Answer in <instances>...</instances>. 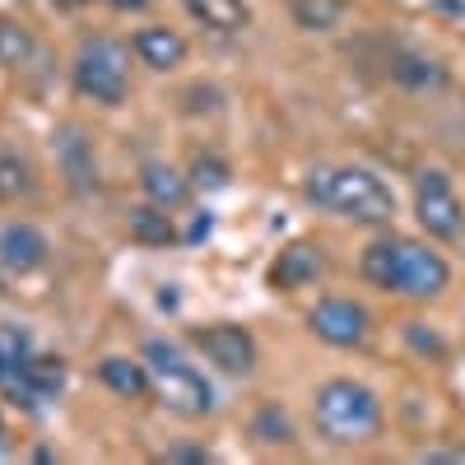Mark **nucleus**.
<instances>
[{"mask_svg":"<svg viewBox=\"0 0 465 465\" xmlns=\"http://www.w3.org/2000/svg\"><path fill=\"white\" fill-rule=\"evenodd\" d=\"M322 275H326V252H322V242H307V238L289 242L275 256V265H270V284L284 289V293H298L307 284H317Z\"/></svg>","mask_w":465,"mask_h":465,"instance_id":"9d476101","label":"nucleus"},{"mask_svg":"<svg viewBox=\"0 0 465 465\" xmlns=\"http://www.w3.org/2000/svg\"><path fill=\"white\" fill-rule=\"evenodd\" d=\"M163 460H191V465H205V460H210V451H201V447H173V451H163Z\"/></svg>","mask_w":465,"mask_h":465,"instance_id":"a878e982","label":"nucleus"},{"mask_svg":"<svg viewBox=\"0 0 465 465\" xmlns=\"http://www.w3.org/2000/svg\"><path fill=\"white\" fill-rule=\"evenodd\" d=\"M391 80L410 94H438V89H447V65L423 56V52H396L391 56Z\"/></svg>","mask_w":465,"mask_h":465,"instance_id":"2eb2a0df","label":"nucleus"},{"mask_svg":"<svg viewBox=\"0 0 465 465\" xmlns=\"http://www.w3.org/2000/svg\"><path fill=\"white\" fill-rule=\"evenodd\" d=\"M37 52V37L24 19H0V65L5 70H24Z\"/></svg>","mask_w":465,"mask_h":465,"instance_id":"412c9836","label":"nucleus"},{"mask_svg":"<svg viewBox=\"0 0 465 465\" xmlns=\"http://www.w3.org/2000/svg\"><path fill=\"white\" fill-rule=\"evenodd\" d=\"M52 5H56V10H84L89 0H52Z\"/></svg>","mask_w":465,"mask_h":465,"instance_id":"c85d7f7f","label":"nucleus"},{"mask_svg":"<svg viewBox=\"0 0 465 465\" xmlns=\"http://www.w3.org/2000/svg\"><path fill=\"white\" fill-rule=\"evenodd\" d=\"M396 261H401V238H377V242L363 247L359 270H363L368 284H377L381 293H391L396 289Z\"/></svg>","mask_w":465,"mask_h":465,"instance_id":"aec40b11","label":"nucleus"},{"mask_svg":"<svg viewBox=\"0 0 465 465\" xmlns=\"http://www.w3.org/2000/svg\"><path fill=\"white\" fill-rule=\"evenodd\" d=\"M126 232H131V242H140V247H173L177 242L173 210L153 205V201H144V205H135L126 214Z\"/></svg>","mask_w":465,"mask_h":465,"instance_id":"a211bd4d","label":"nucleus"},{"mask_svg":"<svg viewBox=\"0 0 465 465\" xmlns=\"http://www.w3.org/2000/svg\"><path fill=\"white\" fill-rule=\"evenodd\" d=\"M289 19L302 33H335L349 19V0H289Z\"/></svg>","mask_w":465,"mask_h":465,"instance_id":"6ab92c4d","label":"nucleus"},{"mask_svg":"<svg viewBox=\"0 0 465 465\" xmlns=\"http://www.w3.org/2000/svg\"><path fill=\"white\" fill-rule=\"evenodd\" d=\"M0 456H5V423H0Z\"/></svg>","mask_w":465,"mask_h":465,"instance_id":"c756f323","label":"nucleus"},{"mask_svg":"<svg viewBox=\"0 0 465 465\" xmlns=\"http://www.w3.org/2000/svg\"><path fill=\"white\" fill-rule=\"evenodd\" d=\"M56 163H61L74 196H94L98 191V159H94V144L84 140L80 126H61L56 131Z\"/></svg>","mask_w":465,"mask_h":465,"instance_id":"9b49d317","label":"nucleus"},{"mask_svg":"<svg viewBox=\"0 0 465 465\" xmlns=\"http://www.w3.org/2000/svg\"><path fill=\"white\" fill-rule=\"evenodd\" d=\"M252 438H256L261 447H289V442H293V423H289V414H284L280 405H265V410L252 419Z\"/></svg>","mask_w":465,"mask_h":465,"instance_id":"4be33fe9","label":"nucleus"},{"mask_svg":"<svg viewBox=\"0 0 465 465\" xmlns=\"http://www.w3.org/2000/svg\"><path fill=\"white\" fill-rule=\"evenodd\" d=\"M302 196L317 210H331V214L354 219V223H372V228L396 219L391 186L368 168H312L302 182Z\"/></svg>","mask_w":465,"mask_h":465,"instance_id":"f257e3e1","label":"nucleus"},{"mask_svg":"<svg viewBox=\"0 0 465 465\" xmlns=\"http://www.w3.org/2000/svg\"><path fill=\"white\" fill-rule=\"evenodd\" d=\"M0 391H5L19 410H28V414L43 410V405H52V401L65 391V359L33 354L28 363L0 372Z\"/></svg>","mask_w":465,"mask_h":465,"instance_id":"0eeeda50","label":"nucleus"},{"mask_svg":"<svg viewBox=\"0 0 465 465\" xmlns=\"http://www.w3.org/2000/svg\"><path fill=\"white\" fill-rule=\"evenodd\" d=\"M144 363H149V377H153V396H159L173 414H182V419L214 414V386L191 368L173 344L149 340L144 344Z\"/></svg>","mask_w":465,"mask_h":465,"instance_id":"20e7f679","label":"nucleus"},{"mask_svg":"<svg viewBox=\"0 0 465 465\" xmlns=\"http://www.w3.org/2000/svg\"><path fill=\"white\" fill-rule=\"evenodd\" d=\"M307 326H312L317 340L335 344V349H359L368 344L372 335V317H368V307L354 302V298H322L312 307V317H307Z\"/></svg>","mask_w":465,"mask_h":465,"instance_id":"6e6552de","label":"nucleus"},{"mask_svg":"<svg viewBox=\"0 0 465 465\" xmlns=\"http://www.w3.org/2000/svg\"><path fill=\"white\" fill-rule=\"evenodd\" d=\"M47 238L33 223H5L0 228V270L5 275H33L37 265H47Z\"/></svg>","mask_w":465,"mask_h":465,"instance_id":"f8f14e48","label":"nucleus"},{"mask_svg":"<svg viewBox=\"0 0 465 465\" xmlns=\"http://www.w3.org/2000/svg\"><path fill=\"white\" fill-rule=\"evenodd\" d=\"M107 5H112V10H144L149 0H107Z\"/></svg>","mask_w":465,"mask_h":465,"instance_id":"cd10ccee","label":"nucleus"},{"mask_svg":"<svg viewBox=\"0 0 465 465\" xmlns=\"http://www.w3.org/2000/svg\"><path fill=\"white\" fill-rule=\"evenodd\" d=\"M140 186H144V201L163 205V210H173V214L191 201V191H196L186 173H177V168L163 163V159H149V163L140 168Z\"/></svg>","mask_w":465,"mask_h":465,"instance_id":"4468645a","label":"nucleus"},{"mask_svg":"<svg viewBox=\"0 0 465 465\" xmlns=\"http://www.w3.org/2000/svg\"><path fill=\"white\" fill-rule=\"evenodd\" d=\"M98 381L107 386V391H116L122 401H144V396H153L149 363H140V359H122V354L103 359V363H98Z\"/></svg>","mask_w":465,"mask_h":465,"instance_id":"dca6fc26","label":"nucleus"},{"mask_svg":"<svg viewBox=\"0 0 465 465\" xmlns=\"http://www.w3.org/2000/svg\"><path fill=\"white\" fill-rule=\"evenodd\" d=\"M228 163L223 159H214V153H201V159L196 163H191V186H196V191H223L228 186Z\"/></svg>","mask_w":465,"mask_h":465,"instance_id":"393cba45","label":"nucleus"},{"mask_svg":"<svg viewBox=\"0 0 465 465\" xmlns=\"http://www.w3.org/2000/svg\"><path fill=\"white\" fill-rule=\"evenodd\" d=\"M182 10L196 19V24H205L210 33H223V37H232V33H247L252 28V10H247V0H182Z\"/></svg>","mask_w":465,"mask_h":465,"instance_id":"f3484780","label":"nucleus"},{"mask_svg":"<svg viewBox=\"0 0 465 465\" xmlns=\"http://www.w3.org/2000/svg\"><path fill=\"white\" fill-rule=\"evenodd\" d=\"M447 289H451V265H447V256H442V252H433L429 242L401 238L396 289H391V293L414 298V302H438Z\"/></svg>","mask_w":465,"mask_h":465,"instance_id":"423d86ee","label":"nucleus"},{"mask_svg":"<svg viewBox=\"0 0 465 465\" xmlns=\"http://www.w3.org/2000/svg\"><path fill=\"white\" fill-rule=\"evenodd\" d=\"M419 460H465V451H423Z\"/></svg>","mask_w":465,"mask_h":465,"instance_id":"bb28decb","label":"nucleus"},{"mask_svg":"<svg viewBox=\"0 0 465 465\" xmlns=\"http://www.w3.org/2000/svg\"><path fill=\"white\" fill-rule=\"evenodd\" d=\"M131 52H135L140 65L168 74V70L186 65V52H191V47H186V37H182L177 28H168V24H149V28H140V33L131 37Z\"/></svg>","mask_w":465,"mask_h":465,"instance_id":"ddd939ff","label":"nucleus"},{"mask_svg":"<svg viewBox=\"0 0 465 465\" xmlns=\"http://www.w3.org/2000/svg\"><path fill=\"white\" fill-rule=\"evenodd\" d=\"M74 94L98 103V107H122L131 94V47L116 37H84L70 65Z\"/></svg>","mask_w":465,"mask_h":465,"instance_id":"7ed1b4c3","label":"nucleus"},{"mask_svg":"<svg viewBox=\"0 0 465 465\" xmlns=\"http://www.w3.org/2000/svg\"><path fill=\"white\" fill-rule=\"evenodd\" d=\"M191 344L201 349V354L228 372V377H247L256 368V340L247 326H232V322H219V326H201L196 335H191Z\"/></svg>","mask_w":465,"mask_h":465,"instance_id":"1a4fd4ad","label":"nucleus"},{"mask_svg":"<svg viewBox=\"0 0 465 465\" xmlns=\"http://www.w3.org/2000/svg\"><path fill=\"white\" fill-rule=\"evenodd\" d=\"M414 219L438 242H456L465 232V205H460L456 186L442 168H423L414 177Z\"/></svg>","mask_w":465,"mask_h":465,"instance_id":"39448f33","label":"nucleus"},{"mask_svg":"<svg viewBox=\"0 0 465 465\" xmlns=\"http://www.w3.org/2000/svg\"><path fill=\"white\" fill-rule=\"evenodd\" d=\"M33 354H37V349H33V335H28L24 326L0 322V372H5V368H19V363H28Z\"/></svg>","mask_w":465,"mask_h":465,"instance_id":"b1692460","label":"nucleus"},{"mask_svg":"<svg viewBox=\"0 0 465 465\" xmlns=\"http://www.w3.org/2000/svg\"><path fill=\"white\" fill-rule=\"evenodd\" d=\"M33 191V173L15 149H0V201H19Z\"/></svg>","mask_w":465,"mask_h":465,"instance_id":"5701e85b","label":"nucleus"},{"mask_svg":"<svg viewBox=\"0 0 465 465\" xmlns=\"http://www.w3.org/2000/svg\"><path fill=\"white\" fill-rule=\"evenodd\" d=\"M312 419H317L322 438L335 442V447H368L386 429V414H381L377 391H368V386L354 381V377L322 381L317 396H312Z\"/></svg>","mask_w":465,"mask_h":465,"instance_id":"f03ea898","label":"nucleus"}]
</instances>
